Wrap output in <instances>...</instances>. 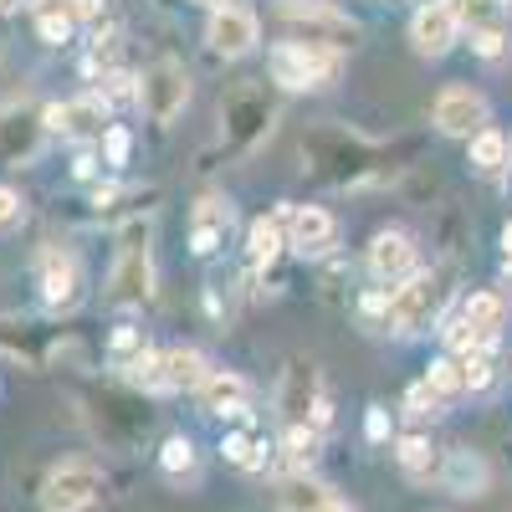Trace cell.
I'll list each match as a JSON object with an SVG mask.
<instances>
[{
  "label": "cell",
  "mask_w": 512,
  "mask_h": 512,
  "mask_svg": "<svg viewBox=\"0 0 512 512\" xmlns=\"http://www.w3.org/2000/svg\"><path fill=\"white\" fill-rule=\"evenodd\" d=\"M210 374L216 369H210V359L200 349H169L164 354V384L169 390H200Z\"/></svg>",
  "instance_id": "18"
},
{
  "label": "cell",
  "mask_w": 512,
  "mask_h": 512,
  "mask_svg": "<svg viewBox=\"0 0 512 512\" xmlns=\"http://www.w3.org/2000/svg\"><path fill=\"white\" fill-rule=\"evenodd\" d=\"M446 277L441 272H415L410 282H400L390 292V328L400 333H420V328H431V318L446 308Z\"/></svg>",
  "instance_id": "3"
},
{
  "label": "cell",
  "mask_w": 512,
  "mask_h": 512,
  "mask_svg": "<svg viewBox=\"0 0 512 512\" xmlns=\"http://www.w3.org/2000/svg\"><path fill=\"white\" fill-rule=\"evenodd\" d=\"M77 297H82V267L62 251H47L41 256V303L52 313H67L77 308Z\"/></svg>",
  "instance_id": "14"
},
{
  "label": "cell",
  "mask_w": 512,
  "mask_h": 512,
  "mask_svg": "<svg viewBox=\"0 0 512 512\" xmlns=\"http://www.w3.org/2000/svg\"><path fill=\"white\" fill-rule=\"evenodd\" d=\"M72 16L77 21H98L103 16V0H72Z\"/></svg>",
  "instance_id": "39"
},
{
  "label": "cell",
  "mask_w": 512,
  "mask_h": 512,
  "mask_svg": "<svg viewBox=\"0 0 512 512\" xmlns=\"http://www.w3.org/2000/svg\"><path fill=\"white\" fill-rule=\"evenodd\" d=\"M461 374H466V390H487L492 384V349H477L461 359Z\"/></svg>",
  "instance_id": "30"
},
{
  "label": "cell",
  "mask_w": 512,
  "mask_h": 512,
  "mask_svg": "<svg viewBox=\"0 0 512 512\" xmlns=\"http://www.w3.org/2000/svg\"><path fill=\"white\" fill-rule=\"evenodd\" d=\"M379 313L390 318V292H369L364 297V318H379Z\"/></svg>",
  "instance_id": "38"
},
{
  "label": "cell",
  "mask_w": 512,
  "mask_h": 512,
  "mask_svg": "<svg viewBox=\"0 0 512 512\" xmlns=\"http://www.w3.org/2000/svg\"><path fill=\"white\" fill-rule=\"evenodd\" d=\"M425 384L441 395V400H456V395H466V374H461V359L451 354V359H436L431 364V374H425Z\"/></svg>",
  "instance_id": "24"
},
{
  "label": "cell",
  "mask_w": 512,
  "mask_h": 512,
  "mask_svg": "<svg viewBox=\"0 0 512 512\" xmlns=\"http://www.w3.org/2000/svg\"><path fill=\"white\" fill-rule=\"evenodd\" d=\"M256 16L241 11V6H221L216 16H210L205 26V41H210V52H221V57H246L256 47Z\"/></svg>",
  "instance_id": "13"
},
{
  "label": "cell",
  "mask_w": 512,
  "mask_h": 512,
  "mask_svg": "<svg viewBox=\"0 0 512 512\" xmlns=\"http://www.w3.org/2000/svg\"><path fill=\"white\" fill-rule=\"evenodd\" d=\"M123 98H139V88H128V77H108V88L98 93V103H123Z\"/></svg>",
  "instance_id": "35"
},
{
  "label": "cell",
  "mask_w": 512,
  "mask_h": 512,
  "mask_svg": "<svg viewBox=\"0 0 512 512\" xmlns=\"http://www.w3.org/2000/svg\"><path fill=\"white\" fill-rule=\"evenodd\" d=\"M36 31H41V41H47V47H62V41L72 36V21H67V16H36Z\"/></svg>",
  "instance_id": "32"
},
{
  "label": "cell",
  "mask_w": 512,
  "mask_h": 512,
  "mask_svg": "<svg viewBox=\"0 0 512 512\" xmlns=\"http://www.w3.org/2000/svg\"><path fill=\"white\" fill-rule=\"evenodd\" d=\"M226 461L231 466H241V472H256L267 456H262V446H256L251 436H226Z\"/></svg>",
  "instance_id": "28"
},
{
  "label": "cell",
  "mask_w": 512,
  "mask_h": 512,
  "mask_svg": "<svg viewBox=\"0 0 512 512\" xmlns=\"http://www.w3.org/2000/svg\"><path fill=\"white\" fill-rule=\"evenodd\" d=\"M364 436H369V441H384V436H390V415H384V410H369Z\"/></svg>",
  "instance_id": "37"
},
{
  "label": "cell",
  "mask_w": 512,
  "mask_h": 512,
  "mask_svg": "<svg viewBox=\"0 0 512 512\" xmlns=\"http://www.w3.org/2000/svg\"><path fill=\"white\" fill-rule=\"evenodd\" d=\"M318 405H323V400H318V369L297 359V364L282 374L277 410H282V420H287V425H308V420L318 415Z\"/></svg>",
  "instance_id": "12"
},
{
  "label": "cell",
  "mask_w": 512,
  "mask_h": 512,
  "mask_svg": "<svg viewBox=\"0 0 512 512\" xmlns=\"http://www.w3.org/2000/svg\"><path fill=\"white\" fill-rule=\"evenodd\" d=\"M472 164L482 169V175H502L507 169V139L497 134V128H482V134L472 139Z\"/></svg>",
  "instance_id": "23"
},
{
  "label": "cell",
  "mask_w": 512,
  "mask_h": 512,
  "mask_svg": "<svg viewBox=\"0 0 512 512\" xmlns=\"http://www.w3.org/2000/svg\"><path fill=\"white\" fill-rule=\"evenodd\" d=\"M103 144H108V159H113V164H123V159H128V134H123V128H108Z\"/></svg>",
  "instance_id": "36"
},
{
  "label": "cell",
  "mask_w": 512,
  "mask_h": 512,
  "mask_svg": "<svg viewBox=\"0 0 512 512\" xmlns=\"http://www.w3.org/2000/svg\"><path fill=\"white\" fill-rule=\"evenodd\" d=\"M246 379L241 374H231V369H216L205 384H200V405L210 410V415H246Z\"/></svg>",
  "instance_id": "16"
},
{
  "label": "cell",
  "mask_w": 512,
  "mask_h": 512,
  "mask_svg": "<svg viewBox=\"0 0 512 512\" xmlns=\"http://www.w3.org/2000/svg\"><path fill=\"white\" fill-rule=\"evenodd\" d=\"M226 226H231V205H226V200H205V205L195 210V251L210 256V251L221 246Z\"/></svg>",
  "instance_id": "22"
},
{
  "label": "cell",
  "mask_w": 512,
  "mask_h": 512,
  "mask_svg": "<svg viewBox=\"0 0 512 512\" xmlns=\"http://www.w3.org/2000/svg\"><path fill=\"white\" fill-rule=\"evenodd\" d=\"M410 41L420 57H446L456 41H461V11L451 0H431V6H420L410 16Z\"/></svg>",
  "instance_id": "7"
},
{
  "label": "cell",
  "mask_w": 512,
  "mask_h": 512,
  "mask_svg": "<svg viewBox=\"0 0 512 512\" xmlns=\"http://www.w3.org/2000/svg\"><path fill=\"white\" fill-rule=\"evenodd\" d=\"M282 246H287V236H282V221L277 216L251 221V231H246V262L251 267H272Z\"/></svg>",
  "instance_id": "21"
},
{
  "label": "cell",
  "mask_w": 512,
  "mask_h": 512,
  "mask_svg": "<svg viewBox=\"0 0 512 512\" xmlns=\"http://www.w3.org/2000/svg\"><path fill=\"white\" fill-rule=\"evenodd\" d=\"M159 466L169 477H180V472H190L195 466V446L185 441V436H175V441H164V451H159Z\"/></svg>",
  "instance_id": "27"
},
{
  "label": "cell",
  "mask_w": 512,
  "mask_h": 512,
  "mask_svg": "<svg viewBox=\"0 0 512 512\" xmlns=\"http://www.w3.org/2000/svg\"><path fill=\"white\" fill-rule=\"evenodd\" d=\"M395 461H400V472L410 482H441V456H436V446L425 436H405L395 446Z\"/></svg>",
  "instance_id": "19"
},
{
  "label": "cell",
  "mask_w": 512,
  "mask_h": 512,
  "mask_svg": "<svg viewBox=\"0 0 512 512\" xmlns=\"http://www.w3.org/2000/svg\"><path fill=\"white\" fill-rule=\"evenodd\" d=\"M128 369V379H134V384H144V390H169V384H164V354H139L134 364H123Z\"/></svg>",
  "instance_id": "26"
},
{
  "label": "cell",
  "mask_w": 512,
  "mask_h": 512,
  "mask_svg": "<svg viewBox=\"0 0 512 512\" xmlns=\"http://www.w3.org/2000/svg\"><path fill=\"white\" fill-rule=\"evenodd\" d=\"M103 497V472L93 461H62L41 482V507L47 512H82Z\"/></svg>",
  "instance_id": "4"
},
{
  "label": "cell",
  "mask_w": 512,
  "mask_h": 512,
  "mask_svg": "<svg viewBox=\"0 0 512 512\" xmlns=\"http://www.w3.org/2000/svg\"><path fill=\"white\" fill-rule=\"evenodd\" d=\"M154 297V262H149V226L134 221L123 231V251L113 262V277H108V303L113 308H144Z\"/></svg>",
  "instance_id": "1"
},
{
  "label": "cell",
  "mask_w": 512,
  "mask_h": 512,
  "mask_svg": "<svg viewBox=\"0 0 512 512\" xmlns=\"http://www.w3.org/2000/svg\"><path fill=\"white\" fill-rule=\"evenodd\" d=\"M313 456H318V425H287V461L303 472Z\"/></svg>",
  "instance_id": "25"
},
{
  "label": "cell",
  "mask_w": 512,
  "mask_h": 512,
  "mask_svg": "<svg viewBox=\"0 0 512 512\" xmlns=\"http://www.w3.org/2000/svg\"><path fill=\"white\" fill-rule=\"evenodd\" d=\"M369 272H374L379 282H390V287L410 282V277L420 272V251H415V241H410L405 231H379L374 246H369Z\"/></svg>",
  "instance_id": "11"
},
{
  "label": "cell",
  "mask_w": 512,
  "mask_h": 512,
  "mask_svg": "<svg viewBox=\"0 0 512 512\" xmlns=\"http://www.w3.org/2000/svg\"><path fill=\"white\" fill-rule=\"evenodd\" d=\"M41 123L52 128V134L62 139H77V144H88V139H103L108 134V108L98 98H72V103H52L47 113H41Z\"/></svg>",
  "instance_id": "10"
},
{
  "label": "cell",
  "mask_w": 512,
  "mask_h": 512,
  "mask_svg": "<svg viewBox=\"0 0 512 512\" xmlns=\"http://www.w3.org/2000/svg\"><path fill=\"white\" fill-rule=\"evenodd\" d=\"M502 6H512V0H502Z\"/></svg>",
  "instance_id": "42"
},
{
  "label": "cell",
  "mask_w": 512,
  "mask_h": 512,
  "mask_svg": "<svg viewBox=\"0 0 512 512\" xmlns=\"http://www.w3.org/2000/svg\"><path fill=\"white\" fill-rule=\"evenodd\" d=\"M431 118H436L441 134H451V139H477L482 128H487V98L472 93V88H446L436 98Z\"/></svg>",
  "instance_id": "9"
},
{
  "label": "cell",
  "mask_w": 512,
  "mask_h": 512,
  "mask_svg": "<svg viewBox=\"0 0 512 512\" xmlns=\"http://www.w3.org/2000/svg\"><path fill=\"white\" fill-rule=\"evenodd\" d=\"M277 502H282V512H328V507H333V492H328L323 482H313L308 472H297V477L282 482Z\"/></svg>",
  "instance_id": "20"
},
{
  "label": "cell",
  "mask_w": 512,
  "mask_h": 512,
  "mask_svg": "<svg viewBox=\"0 0 512 512\" xmlns=\"http://www.w3.org/2000/svg\"><path fill=\"white\" fill-rule=\"evenodd\" d=\"M272 118H277V108H272L267 88H241V93L226 103V113H221V123H226V144H231V149H251L256 139H267Z\"/></svg>",
  "instance_id": "6"
},
{
  "label": "cell",
  "mask_w": 512,
  "mask_h": 512,
  "mask_svg": "<svg viewBox=\"0 0 512 512\" xmlns=\"http://www.w3.org/2000/svg\"><path fill=\"white\" fill-rule=\"evenodd\" d=\"M11 221H21V195L11 185H0V226H11Z\"/></svg>",
  "instance_id": "34"
},
{
  "label": "cell",
  "mask_w": 512,
  "mask_h": 512,
  "mask_svg": "<svg viewBox=\"0 0 512 512\" xmlns=\"http://www.w3.org/2000/svg\"><path fill=\"white\" fill-rule=\"evenodd\" d=\"M441 405H446V400H441L425 379H420V384H410V395H405V415L425 420V415H441Z\"/></svg>",
  "instance_id": "29"
},
{
  "label": "cell",
  "mask_w": 512,
  "mask_h": 512,
  "mask_svg": "<svg viewBox=\"0 0 512 512\" xmlns=\"http://www.w3.org/2000/svg\"><path fill=\"white\" fill-rule=\"evenodd\" d=\"M441 482L456 492V497H482L492 487V472H487V461L472 456V451H446L441 461Z\"/></svg>",
  "instance_id": "15"
},
{
  "label": "cell",
  "mask_w": 512,
  "mask_h": 512,
  "mask_svg": "<svg viewBox=\"0 0 512 512\" xmlns=\"http://www.w3.org/2000/svg\"><path fill=\"white\" fill-rule=\"evenodd\" d=\"M11 6H16V0H0V11H11Z\"/></svg>",
  "instance_id": "41"
},
{
  "label": "cell",
  "mask_w": 512,
  "mask_h": 512,
  "mask_svg": "<svg viewBox=\"0 0 512 512\" xmlns=\"http://www.w3.org/2000/svg\"><path fill=\"white\" fill-rule=\"evenodd\" d=\"M267 67L282 88H323L344 72V57H338V47H318V41H277Z\"/></svg>",
  "instance_id": "2"
},
{
  "label": "cell",
  "mask_w": 512,
  "mask_h": 512,
  "mask_svg": "<svg viewBox=\"0 0 512 512\" xmlns=\"http://www.w3.org/2000/svg\"><path fill=\"white\" fill-rule=\"evenodd\" d=\"M185 103H190V72L180 67V62H154L149 72H144V82H139V108L154 118V123H175L180 113H185Z\"/></svg>",
  "instance_id": "5"
},
{
  "label": "cell",
  "mask_w": 512,
  "mask_h": 512,
  "mask_svg": "<svg viewBox=\"0 0 512 512\" xmlns=\"http://www.w3.org/2000/svg\"><path fill=\"white\" fill-rule=\"evenodd\" d=\"M472 47H477L482 57H502V47H507V26H487V31H472Z\"/></svg>",
  "instance_id": "33"
},
{
  "label": "cell",
  "mask_w": 512,
  "mask_h": 512,
  "mask_svg": "<svg viewBox=\"0 0 512 512\" xmlns=\"http://www.w3.org/2000/svg\"><path fill=\"white\" fill-rule=\"evenodd\" d=\"M277 221H282L287 246L303 251V256H323V251H333V241H338V226H333V216H328L323 205H287Z\"/></svg>",
  "instance_id": "8"
},
{
  "label": "cell",
  "mask_w": 512,
  "mask_h": 512,
  "mask_svg": "<svg viewBox=\"0 0 512 512\" xmlns=\"http://www.w3.org/2000/svg\"><path fill=\"white\" fill-rule=\"evenodd\" d=\"M139 354H144V333H139V328H123V333L113 338V359H118V369H123V364H134Z\"/></svg>",
  "instance_id": "31"
},
{
  "label": "cell",
  "mask_w": 512,
  "mask_h": 512,
  "mask_svg": "<svg viewBox=\"0 0 512 512\" xmlns=\"http://www.w3.org/2000/svg\"><path fill=\"white\" fill-rule=\"evenodd\" d=\"M502 251H507V267H512V226L502 231Z\"/></svg>",
  "instance_id": "40"
},
{
  "label": "cell",
  "mask_w": 512,
  "mask_h": 512,
  "mask_svg": "<svg viewBox=\"0 0 512 512\" xmlns=\"http://www.w3.org/2000/svg\"><path fill=\"white\" fill-rule=\"evenodd\" d=\"M461 323L466 328H477L482 338H497L507 328V297L502 292H472L461 303Z\"/></svg>",
  "instance_id": "17"
}]
</instances>
